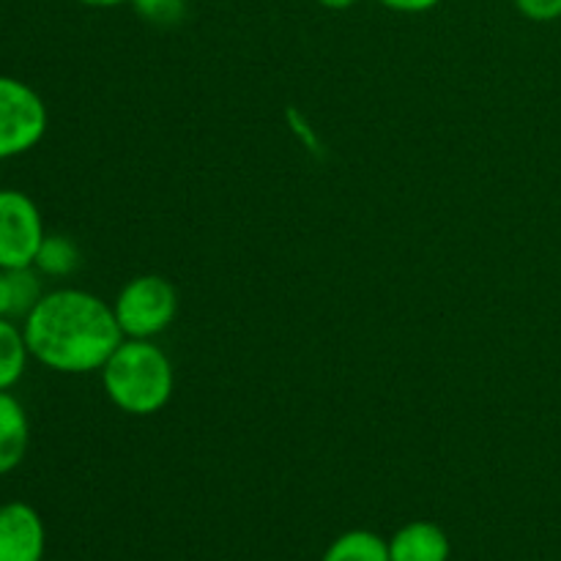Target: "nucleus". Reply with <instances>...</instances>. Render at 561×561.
Listing matches in <instances>:
<instances>
[{
	"mask_svg": "<svg viewBox=\"0 0 561 561\" xmlns=\"http://www.w3.org/2000/svg\"><path fill=\"white\" fill-rule=\"evenodd\" d=\"M31 359L64 376L102 370L124 343L113 307L80 288L49 290L22 321Z\"/></svg>",
	"mask_w": 561,
	"mask_h": 561,
	"instance_id": "obj_1",
	"label": "nucleus"
},
{
	"mask_svg": "<svg viewBox=\"0 0 561 561\" xmlns=\"http://www.w3.org/2000/svg\"><path fill=\"white\" fill-rule=\"evenodd\" d=\"M99 373L110 403L129 416L159 414L173 398V362L153 340H124Z\"/></svg>",
	"mask_w": 561,
	"mask_h": 561,
	"instance_id": "obj_2",
	"label": "nucleus"
},
{
	"mask_svg": "<svg viewBox=\"0 0 561 561\" xmlns=\"http://www.w3.org/2000/svg\"><path fill=\"white\" fill-rule=\"evenodd\" d=\"M124 340H153L173 327L179 316V294L159 274H140L121 288L113 305Z\"/></svg>",
	"mask_w": 561,
	"mask_h": 561,
	"instance_id": "obj_3",
	"label": "nucleus"
},
{
	"mask_svg": "<svg viewBox=\"0 0 561 561\" xmlns=\"http://www.w3.org/2000/svg\"><path fill=\"white\" fill-rule=\"evenodd\" d=\"M47 104L27 82L0 75V162L33 151L47 135Z\"/></svg>",
	"mask_w": 561,
	"mask_h": 561,
	"instance_id": "obj_4",
	"label": "nucleus"
},
{
	"mask_svg": "<svg viewBox=\"0 0 561 561\" xmlns=\"http://www.w3.org/2000/svg\"><path fill=\"white\" fill-rule=\"evenodd\" d=\"M36 201L20 190H0V268H27L44 241Z\"/></svg>",
	"mask_w": 561,
	"mask_h": 561,
	"instance_id": "obj_5",
	"label": "nucleus"
},
{
	"mask_svg": "<svg viewBox=\"0 0 561 561\" xmlns=\"http://www.w3.org/2000/svg\"><path fill=\"white\" fill-rule=\"evenodd\" d=\"M44 520L31 504H0V561H42Z\"/></svg>",
	"mask_w": 561,
	"mask_h": 561,
	"instance_id": "obj_6",
	"label": "nucleus"
},
{
	"mask_svg": "<svg viewBox=\"0 0 561 561\" xmlns=\"http://www.w3.org/2000/svg\"><path fill=\"white\" fill-rule=\"evenodd\" d=\"M449 537L442 526L431 520H411L400 526L389 540V559L392 561H447Z\"/></svg>",
	"mask_w": 561,
	"mask_h": 561,
	"instance_id": "obj_7",
	"label": "nucleus"
},
{
	"mask_svg": "<svg viewBox=\"0 0 561 561\" xmlns=\"http://www.w3.org/2000/svg\"><path fill=\"white\" fill-rule=\"evenodd\" d=\"M31 447V420L20 400L0 392V477L11 474Z\"/></svg>",
	"mask_w": 561,
	"mask_h": 561,
	"instance_id": "obj_8",
	"label": "nucleus"
},
{
	"mask_svg": "<svg viewBox=\"0 0 561 561\" xmlns=\"http://www.w3.org/2000/svg\"><path fill=\"white\" fill-rule=\"evenodd\" d=\"M42 296V274L33 266L0 268V318L25 321Z\"/></svg>",
	"mask_w": 561,
	"mask_h": 561,
	"instance_id": "obj_9",
	"label": "nucleus"
},
{
	"mask_svg": "<svg viewBox=\"0 0 561 561\" xmlns=\"http://www.w3.org/2000/svg\"><path fill=\"white\" fill-rule=\"evenodd\" d=\"M27 359H31V351H27L22 327L9 318H0V392H9L20 383L27 370Z\"/></svg>",
	"mask_w": 561,
	"mask_h": 561,
	"instance_id": "obj_10",
	"label": "nucleus"
},
{
	"mask_svg": "<svg viewBox=\"0 0 561 561\" xmlns=\"http://www.w3.org/2000/svg\"><path fill=\"white\" fill-rule=\"evenodd\" d=\"M321 561H392L389 559V542L376 531L354 529L340 535L327 548Z\"/></svg>",
	"mask_w": 561,
	"mask_h": 561,
	"instance_id": "obj_11",
	"label": "nucleus"
},
{
	"mask_svg": "<svg viewBox=\"0 0 561 561\" xmlns=\"http://www.w3.org/2000/svg\"><path fill=\"white\" fill-rule=\"evenodd\" d=\"M80 247L69 239V236L60 233H47L44 236L42 247L36 252V261H33V268H36L42 277H69L80 268Z\"/></svg>",
	"mask_w": 561,
	"mask_h": 561,
	"instance_id": "obj_12",
	"label": "nucleus"
},
{
	"mask_svg": "<svg viewBox=\"0 0 561 561\" xmlns=\"http://www.w3.org/2000/svg\"><path fill=\"white\" fill-rule=\"evenodd\" d=\"M131 9L148 25L173 27L184 22L186 0H131Z\"/></svg>",
	"mask_w": 561,
	"mask_h": 561,
	"instance_id": "obj_13",
	"label": "nucleus"
},
{
	"mask_svg": "<svg viewBox=\"0 0 561 561\" xmlns=\"http://www.w3.org/2000/svg\"><path fill=\"white\" fill-rule=\"evenodd\" d=\"M513 3L531 22H553L561 16V0H513Z\"/></svg>",
	"mask_w": 561,
	"mask_h": 561,
	"instance_id": "obj_14",
	"label": "nucleus"
},
{
	"mask_svg": "<svg viewBox=\"0 0 561 561\" xmlns=\"http://www.w3.org/2000/svg\"><path fill=\"white\" fill-rule=\"evenodd\" d=\"M387 9L400 11V14H425V11L436 9L442 0H378Z\"/></svg>",
	"mask_w": 561,
	"mask_h": 561,
	"instance_id": "obj_15",
	"label": "nucleus"
},
{
	"mask_svg": "<svg viewBox=\"0 0 561 561\" xmlns=\"http://www.w3.org/2000/svg\"><path fill=\"white\" fill-rule=\"evenodd\" d=\"M82 5H91V9H118V5L131 3V0H77Z\"/></svg>",
	"mask_w": 561,
	"mask_h": 561,
	"instance_id": "obj_16",
	"label": "nucleus"
},
{
	"mask_svg": "<svg viewBox=\"0 0 561 561\" xmlns=\"http://www.w3.org/2000/svg\"><path fill=\"white\" fill-rule=\"evenodd\" d=\"M318 3L323 5V9H332V11H345L351 9V5H356L359 0H318Z\"/></svg>",
	"mask_w": 561,
	"mask_h": 561,
	"instance_id": "obj_17",
	"label": "nucleus"
}]
</instances>
